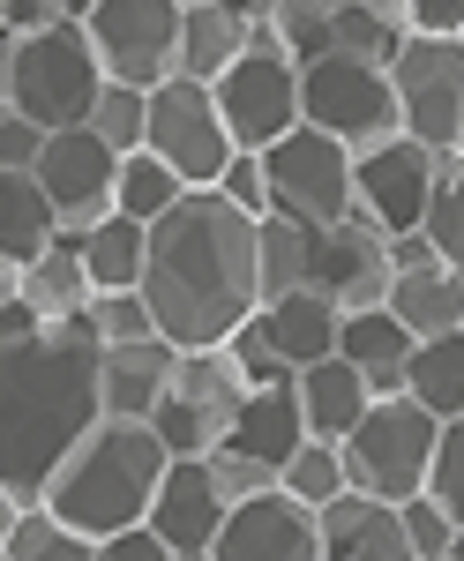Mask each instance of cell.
<instances>
[{"label": "cell", "mask_w": 464, "mask_h": 561, "mask_svg": "<svg viewBox=\"0 0 464 561\" xmlns=\"http://www.w3.org/2000/svg\"><path fill=\"white\" fill-rule=\"evenodd\" d=\"M143 300L158 314L172 345H225L254 307V217L225 203L217 187H188L158 225H150V255H143Z\"/></svg>", "instance_id": "6da1fadb"}, {"label": "cell", "mask_w": 464, "mask_h": 561, "mask_svg": "<svg viewBox=\"0 0 464 561\" xmlns=\"http://www.w3.org/2000/svg\"><path fill=\"white\" fill-rule=\"evenodd\" d=\"M98 352L105 337L90 330V314L38 322L31 337H0V479L15 486V502H45L60 457L105 420Z\"/></svg>", "instance_id": "7a4b0ae2"}, {"label": "cell", "mask_w": 464, "mask_h": 561, "mask_svg": "<svg viewBox=\"0 0 464 561\" xmlns=\"http://www.w3.org/2000/svg\"><path fill=\"white\" fill-rule=\"evenodd\" d=\"M166 465H172V449L150 420H113V412H105V420L60 457V472L45 479V510L68 517L90 547H98V539H113V531L150 517Z\"/></svg>", "instance_id": "3957f363"}, {"label": "cell", "mask_w": 464, "mask_h": 561, "mask_svg": "<svg viewBox=\"0 0 464 561\" xmlns=\"http://www.w3.org/2000/svg\"><path fill=\"white\" fill-rule=\"evenodd\" d=\"M434 434H442V420L427 412L412 389L375 397V404L360 412V427L338 442L344 479H352L360 494H382V502H412L427 486V465H434Z\"/></svg>", "instance_id": "277c9868"}, {"label": "cell", "mask_w": 464, "mask_h": 561, "mask_svg": "<svg viewBox=\"0 0 464 561\" xmlns=\"http://www.w3.org/2000/svg\"><path fill=\"white\" fill-rule=\"evenodd\" d=\"M299 121L322 128V135H338L352 158H367V150H382L389 135H405L389 68L352 60V53H322V60L299 68Z\"/></svg>", "instance_id": "5b68a950"}, {"label": "cell", "mask_w": 464, "mask_h": 561, "mask_svg": "<svg viewBox=\"0 0 464 561\" xmlns=\"http://www.w3.org/2000/svg\"><path fill=\"white\" fill-rule=\"evenodd\" d=\"M105 90V60L90 45L83 23H53V31H31L15 38V113H31L45 135L53 128H83L90 105Z\"/></svg>", "instance_id": "8992f818"}, {"label": "cell", "mask_w": 464, "mask_h": 561, "mask_svg": "<svg viewBox=\"0 0 464 561\" xmlns=\"http://www.w3.org/2000/svg\"><path fill=\"white\" fill-rule=\"evenodd\" d=\"M248 367L233 359V345H195L180 352V367H172V389L158 397V412H150V427L166 434L172 457H211L225 434L240 427V404H248Z\"/></svg>", "instance_id": "52a82bcc"}, {"label": "cell", "mask_w": 464, "mask_h": 561, "mask_svg": "<svg viewBox=\"0 0 464 561\" xmlns=\"http://www.w3.org/2000/svg\"><path fill=\"white\" fill-rule=\"evenodd\" d=\"M217 113L240 150H270L278 135L299 128V60L278 45L270 23H248V53L217 76Z\"/></svg>", "instance_id": "ba28073f"}, {"label": "cell", "mask_w": 464, "mask_h": 561, "mask_svg": "<svg viewBox=\"0 0 464 561\" xmlns=\"http://www.w3.org/2000/svg\"><path fill=\"white\" fill-rule=\"evenodd\" d=\"M352 150H344L338 135L307 128L299 121L293 135H278L270 150H262V180H270V210L299 217V225H338L344 210H352Z\"/></svg>", "instance_id": "9c48e42d"}, {"label": "cell", "mask_w": 464, "mask_h": 561, "mask_svg": "<svg viewBox=\"0 0 464 561\" xmlns=\"http://www.w3.org/2000/svg\"><path fill=\"white\" fill-rule=\"evenodd\" d=\"M180 15L188 0H90L83 31L113 83L158 90L180 76Z\"/></svg>", "instance_id": "30bf717a"}, {"label": "cell", "mask_w": 464, "mask_h": 561, "mask_svg": "<svg viewBox=\"0 0 464 561\" xmlns=\"http://www.w3.org/2000/svg\"><path fill=\"white\" fill-rule=\"evenodd\" d=\"M143 150H158L188 187H217L240 142H233V128H225L211 83L172 76V83L150 90V135H143Z\"/></svg>", "instance_id": "8fae6325"}, {"label": "cell", "mask_w": 464, "mask_h": 561, "mask_svg": "<svg viewBox=\"0 0 464 561\" xmlns=\"http://www.w3.org/2000/svg\"><path fill=\"white\" fill-rule=\"evenodd\" d=\"M389 90L405 135H420L427 150H464V38H405L389 60Z\"/></svg>", "instance_id": "7c38bea8"}, {"label": "cell", "mask_w": 464, "mask_h": 561, "mask_svg": "<svg viewBox=\"0 0 464 561\" xmlns=\"http://www.w3.org/2000/svg\"><path fill=\"white\" fill-rule=\"evenodd\" d=\"M211 561H330L322 554V517H315V502H299L278 479V486H262V494L225 510Z\"/></svg>", "instance_id": "4fadbf2b"}, {"label": "cell", "mask_w": 464, "mask_h": 561, "mask_svg": "<svg viewBox=\"0 0 464 561\" xmlns=\"http://www.w3.org/2000/svg\"><path fill=\"white\" fill-rule=\"evenodd\" d=\"M38 187L60 210V232H90L98 217H113V180H121V150L98 128H53L38 150Z\"/></svg>", "instance_id": "5bb4252c"}, {"label": "cell", "mask_w": 464, "mask_h": 561, "mask_svg": "<svg viewBox=\"0 0 464 561\" xmlns=\"http://www.w3.org/2000/svg\"><path fill=\"white\" fill-rule=\"evenodd\" d=\"M389 277H397V262H389V232H382L375 210H352L338 225H322L315 232V293L344 314H360V307H382L389 300Z\"/></svg>", "instance_id": "9a60e30c"}, {"label": "cell", "mask_w": 464, "mask_h": 561, "mask_svg": "<svg viewBox=\"0 0 464 561\" xmlns=\"http://www.w3.org/2000/svg\"><path fill=\"white\" fill-rule=\"evenodd\" d=\"M434 165L442 150H427L420 135H389L382 150H367L352 165V203L382 217V232H420L427 195H434Z\"/></svg>", "instance_id": "2e32d148"}, {"label": "cell", "mask_w": 464, "mask_h": 561, "mask_svg": "<svg viewBox=\"0 0 464 561\" xmlns=\"http://www.w3.org/2000/svg\"><path fill=\"white\" fill-rule=\"evenodd\" d=\"M225 494L211 479V457H172L158 479V502H150V531L172 547V561H211L217 531H225Z\"/></svg>", "instance_id": "e0dca14e"}, {"label": "cell", "mask_w": 464, "mask_h": 561, "mask_svg": "<svg viewBox=\"0 0 464 561\" xmlns=\"http://www.w3.org/2000/svg\"><path fill=\"white\" fill-rule=\"evenodd\" d=\"M180 352H188V345H172L166 330L127 337V345H105V352H98V397H105V412H113V420H150L158 397L172 389Z\"/></svg>", "instance_id": "ac0fdd59"}, {"label": "cell", "mask_w": 464, "mask_h": 561, "mask_svg": "<svg viewBox=\"0 0 464 561\" xmlns=\"http://www.w3.org/2000/svg\"><path fill=\"white\" fill-rule=\"evenodd\" d=\"M315 517H322V554H330V561H412L405 510L382 502V494L344 486V494H330Z\"/></svg>", "instance_id": "d6986e66"}, {"label": "cell", "mask_w": 464, "mask_h": 561, "mask_svg": "<svg viewBox=\"0 0 464 561\" xmlns=\"http://www.w3.org/2000/svg\"><path fill=\"white\" fill-rule=\"evenodd\" d=\"M225 442H240V449H254V457H262V465H278V472H285V457L307 442V412H299V367H293V375L254 382L248 404H240V427L225 434Z\"/></svg>", "instance_id": "ffe728a7"}, {"label": "cell", "mask_w": 464, "mask_h": 561, "mask_svg": "<svg viewBox=\"0 0 464 561\" xmlns=\"http://www.w3.org/2000/svg\"><path fill=\"white\" fill-rule=\"evenodd\" d=\"M262 330H270V345L285 367H315V359H330L338 352V330H344V307H330L315 285H299L285 300H262Z\"/></svg>", "instance_id": "44dd1931"}, {"label": "cell", "mask_w": 464, "mask_h": 561, "mask_svg": "<svg viewBox=\"0 0 464 561\" xmlns=\"http://www.w3.org/2000/svg\"><path fill=\"white\" fill-rule=\"evenodd\" d=\"M412 330L389 314V307H360V314H344V330H338V352L367 375V389L375 397H397L405 389V367H412Z\"/></svg>", "instance_id": "7402d4cb"}, {"label": "cell", "mask_w": 464, "mask_h": 561, "mask_svg": "<svg viewBox=\"0 0 464 561\" xmlns=\"http://www.w3.org/2000/svg\"><path fill=\"white\" fill-rule=\"evenodd\" d=\"M375 404V389L367 375L330 352V359H315V367H299V412H307V434H322V442H344V434L360 427V412Z\"/></svg>", "instance_id": "603a6c76"}, {"label": "cell", "mask_w": 464, "mask_h": 561, "mask_svg": "<svg viewBox=\"0 0 464 561\" xmlns=\"http://www.w3.org/2000/svg\"><path fill=\"white\" fill-rule=\"evenodd\" d=\"M389 314L412 330V337H442V330H464V285L450 262H420V270H397L389 277Z\"/></svg>", "instance_id": "cb8c5ba5"}, {"label": "cell", "mask_w": 464, "mask_h": 561, "mask_svg": "<svg viewBox=\"0 0 464 561\" xmlns=\"http://www.w3.org/2000/svg\"><path fill=\"white\" fill-rule=\"evenodd\" d=\"M405 38H412V8L405 0H338L330 8V53L389 68L405 53Z\"/></svg>", "instance_id": "d4e9b609"}, {"label": "cell", "mask_w": 464, "mask_h": 561, "mask_svg": "<svg viewBox=\"0 0 464 561\" xmlns=\"http://www.w3.org/2000/svg\"><path fill=\"white\" fill-rule=\"evenodd\" d=\"M240 53H248V23L225 0H188V15H180V76L217 83Z\"/></svg>", "instance_id": "484cf974"}, {"label": "cell", "mask_w": 464, "mask_h": 561, "mask_svg": "<svg viewBox=\"0 0 464 561\" xmlns=\"http://www.w3.org/2000/svg\"><path fill=\"white\" fill-rule=\"evenodd\" d=\"M254 277H262V300H285L299 285H315V225L270 210L254 217Z\"/></svg>", "instance_id": "4316f807"}, {"label": "cell", "mask_w": 464, "mask_h": 561, "mask_svg": "<svg viewBox=\"0 0 464 561\" xmlns=\"http://www.w3.org/2000/svg\"><path fill=\"white\" fill-rule=\"evenodd\" d=\"M23 307H31L38 322H60V314H83L90 307V270H83L76 232H60L38 262H23Z\"/></svg>", "instance_id": "83f0119b"}, {"label": "cell", "mask_w": 464, "mask_h": 561, "mask_svg": "<svg viewBox=\"0 0 464 561\" xmlns=\"http://www.w3.org/2000/svg\"><path fill=\"white\" fill-rule=\"evenodd\" d=\"M60 240V210L38 187V173H0V255L38 262Z\"/></svg>", "instance_id": "f1b7e54d"}, {"label": "cell", "mask_w": 464, "mask_h": 561, "mask_svg": "<svg viewBox=\"0 0 464 561\" xmlns=\"http://www.w3.org/2000/svg\"><path fill=\"white\" fill-rule=\"evenodd\" d=\"M83 248V270H90V293H113V285H143V255H150V225L135 217H98L90 232H76Z\"/></svg>", "instance_id": "f546056e"}, {"label": "cell", "mask_w": 464, "mask_h": 561, "mask_svg": "<svg viewBox=\"0 0 464 561\" xmlns=\"http://www.w3.org/2000/svg\"><path fill=\"white\" fill-rule=\"evenodd\" d=\"M405 389L420 397L434 420H464V330L420 337L412 345V367H405Z\"/></svg>", "instance_id": "4dcf8cb0"}, {"label": "cell", "mask_w": 464, "mask_h": 561, "mask_svg": "<svg viewBox=\"0 0 464 561\" xmlns=\"http://www.w3.org/2000/svg\"><path fill=\"white\" fill-rule=\"evenodd\" d=\"M180 195H188V180L172 173L158 150H127V158H121V180H113V210H121V217H135V225H158V217H166Z\"/></svg>", "instance_id": "1f68e13d"}, {"label": "cell", "mask_w": 464, "mask_h": 561, "mask_svg": "<svg viewBox=\"0 0 464 561\" xmlns=\"http://www.w3.org/2000/svg\"><path fill=\"white\" fill-rule=\"evenodd\" d=\"M0 561H90V539L68 517H53L45 502H23L0 539Z\"/></svg>", "instance_id": "d6a6232c"}, {"label": "cell", "mask_w": 464, "mask_h": 561, "mask_svg": "<svg viewBox=\"0 0 464 561\" xmlns=\"http://www.w3.org/2000/svg\"><path fill=\"white\" fill-rule=\"evenodd\" d=\"M427 240H434V255L464 270V150H442V165H434V195H427Z\"/></svg>", "instance_id": "836d02e7"}, {"label": "cell", "mask_w": 464, "mask_h": 561, "mask_svg": "<svg viewBox=\"0 0 464 561\" xmlns=\"http://www.w3.org/2000/svg\"><path fill=\"white\" fill-rule=\"evenodd\" d=\"M83 128H98L121 158H127V150H143V135H150V90L113 83V76H105V90H98V105H90Z\"/></svg>", "instance_id": "e575fe53"}, {"label": "cell", "mask_w": 464, "mask_h": 561, "mask_svg": "<svg viewBox=\"0 0 464 561\" xmlns=\"http://www.w3.org/2000/svg\"><path fill=\"white\" fill-rule=\"evenodd\" d=\"M278 479L293 486L299 502H315V510H322L330 494H344V486H352V479H344V449H338V442H322V434H307L293 457H285V472H278Z\"/></svg>", "instance_id": "d590c367"}, {"label": "cell", "mask_w": 464, "mask_h": 561, "mask_svg": "<svg viewBox=\"0 0 464 561\" xmlns=\"http://www.w3.org/2000/svg\"><path fill=\"white\" fill-rule=\"evenodd\" d=\"M90 330L105 337V345H127V337H150L158 330V314L143 300V285H113V293H90Z\"/></svg>", "instance_id": "8d00e7d4"}, {"label": "cell", "mask_w": 464, "mask_h": 561, "mask_svg": "<svg viewBox=\"0 0 464 561\" xmlns=\"http://www.w3.org/2000/svg\"><path fill=\"white\" fill-rule=\"evenodd\" d=\"M270 31H278V45L293 53L299 68L322 60V53H330V0H278Z\"/></svg>", "instance_id": "74e56055"}, {"label": "cell", "mask_w": 464, "mask_h": 561, "mask_svg": "<svg viewBox=\"0 0 464 561\" xmlns=\"http://www.w3.org/2000/svg\"><path fill=\"white\" fill-rule=\"evenodd\" d=\"M405 510V539H412V561H450V539H457V517L434 502V494H412V502H397Z\"/></svg>", "instance_id": "f35d334b"}, {"label": "cell", "mask_w": 464, "mask_h": 561, "mask_svg": "<svg viewBox=\"0 0 464 561\" xmlns=\"http://www.w3.org/2000/svg\"><path fill=\"white\" fill-rule=\"evenodd\" d=\"M427 494L464 524V420H442L434 434V465H427Z\"/></svg>", "instance_id": "ab89813d"}, {"label": "cell", "mask_w": 464, "mask_h": 561, "mask_svg": "<svg viewBox=\"0 0 464 561\" xmlns=\"http://www.w3.org/2000/svg\"><path fill=\"white\" fill-rule=\"evenodd\" d=\"M211 479L225 502H248V494H262V486H278V465H262L254 449H240V442H217L211 449Z\"/></svg>", "instance_id": "60d3db41"}, {"label": "cell", "mask_w": 464, "mask_h": 561, "mask_svg": "<svg viewBox=\"0 0 464 561\" xmlns=\"http://www.w3.org/2000/svg\"><path fill=\"white\" fill-rule=\"evenodd\" d=\"M225 203H240L248 217H270V180H262V150H233V165L217 180Z\"/></svg>", "instance_id": "b9f144b4"}, {"label": "cell", "mask_w": 464, "mask_h": 561, "mask_svg": "<svg viewBox=\"0 0 464 561\" xmlns=\"http://www.w3.org/2000/svg\"><path fill=\"white\" fill-rule=\"evenodd\" d=\"M45 150V128L31 113H15V105H0V173H31Z\"/></svg>", "instance_id": "7bdbcfd3"}, {"label": "cell", "mask_w": 464, "mask_h": 561, "mask_svg": "<svg viewBox=\"0 0 464 561\" xmlns=\"http://www.w3.org/2000/svg\"><path fill=\"white\" fill-rule=\"evenodd\" d=\"M90 561H172V547L150 531V517H143V524H127V531H113V539H98Z\"/></svg>", "instance_id": "ee69618b"}, {"label": "cell", "mask_w": 464, "mask_h": 561, "mask_svg": "<svg viewBox=\"0 0 464 561\" xmlns=\"http://www.w3.org/2000/svg\"><path fill=\"white\" fill-rule=\"evenodd\" d=\"M420 38H464V0H405Z\"/></svg>", "instance_id": "f6af8a7d"}, {"label": "cell", "mask_w": 464, "mask_h": 561, "mask_svg": "<svg viewBox=\"0 0 464 561\" xmlns=\"http://www.w3.org/2000/svg\"><path fill=\"white\" fill-rule=\"evenodd\" d=\"M15 98V31H0V105Z\"/></svg>", "instance_id": "bcb514c9"}, {"label": "cell", "mask_w": 464, "mask_h": 561, "mask_svg": "<svg viewBox=\"0 0 464 561\" xmlns=\"http://www.w3.org/2000/svg\"><path fill=\"white\" fill-rule=\"evenodd\" d=\"M15 300H23V262L0 255V307H15Z\"/></svg>", "instance_id": "7dc6e473"}, {"label": "cell", "mask_w": 464, "mask_h": 561, "mask_svg": "<svg viewBox=\"0 0 464 561\" xmlns=\"http://www.w3.org/2000/svg\"><path fill=\"white\" fill-rule=\"evenodd\" d=\"M225 8H233L240 23H270V15H278V0H225Z\"/></svg>", "instance_id": "c3c4849f"}, {"label": "cell", "mask_w": 464, "mask_h": 561, "mask_svg": "<svg viewBox=\"0 0 464 561\" xmlns=\"http://www.w3.org/2000/svg\"><path fill=\"white\" fill-rule=\"evenodd\" d=\"M15 510H23V502H15V486L0 479V539H8V524H15Z\"/></svg>", "instance_id": "681fc988"}, {"label": "cell", "mask_w": 464, "mask_h": 561, "mask_svg": "<svg viewBox=\"0 0 464 561\" xmlns=\"http://www.w3.org/2000/svg\"><path fill=\"white\" fill-rule=\"evenodd\" d=\"M450 561H464V524H457V539H450Z\"/></svg>", "instance_id": "f907efd6"}, {"label": "cell", "mask_w": 464, "mask_h": 561, "mask_svg": "<svg viewBox=\"0 0 464 561\" xmlns=\"http://www.w3.org/2000/svg\"><path fill=\"white\" fill-rule=\"evenodd\" d=\"M0 23H8V0H0Z\"/></svg>", "instance_id": "816d5d0a"}, {"label": "cell", "mask_w": 464, "mask_h": 561, "mask_svg": "<svg viewBox=\"0 0 464 561\" xmlns=\"http://www.w3.org/2000/svg\"><path fill=\"white\" fill-rule=\"evenodd\" d=\"M457 285H464V270H457Z\"/></svg>", "instance_id": "f5cc1de1"}]
</instances>
